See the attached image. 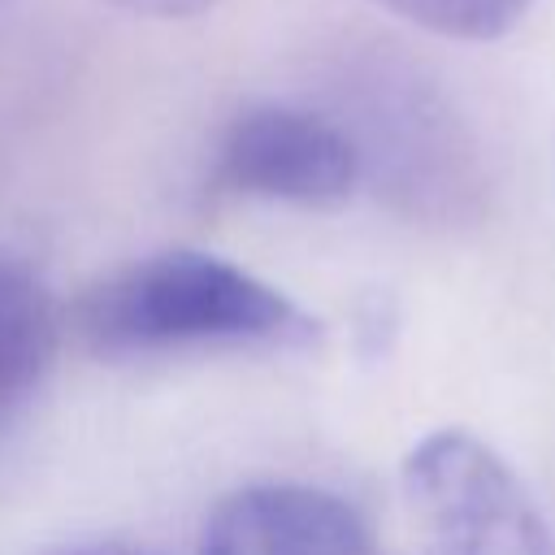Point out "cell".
Segmentation results:
<instances>
[{
	"label": "cell",
	"mask_w": 555,
	"mask_h": 555,
	"mask_svg": "<svg viewBox=\"0 0 555 555\" xmlns=\"http://www.w3.org/2000/svg\"><path fill=\"white\" fill-rule=\"evenodd\" d=\"M113 9H126L134 17H160V22H182L208 13L217 0H108Z\"/></svg>",
	"instance_id": "7"
},
{
	"label": "cell",
	"mask_w": 555,
	"mask_h": 555,
	"mask_svg": "<svg viewBox=\"0 0 555 555\" xmlns=\"http://www.w3.org/2000/svg\"><path fill=\"white\" fill-rule=\"evenodd\" d=\"M382 9L416 22L421 30L464 39V43H490L512 35L533 0H377Z\"/></svg>",
	"instance_id": "6"
},
{
	"label": "cell",
	"mask_w": 555,
	"mask_h": 555,
	"mask_svg": "<svg viewBox=\"0 0 555 555\" xmlns=\"http://www.w3.org/2000/svg\"><path fill=\"white\" fill-rule=\"evenodd\" d=\"M56 555H152V551H143V546H130V542H82V546L56 551Z\"/></svg>",
	"instance_id": "8"
},
{
	"label": "cell",
	"mask_w": 555,
	"mask_h": 555,
	"mask_svg": "<svg viewBox=\"0 0 555 555\" xmlns=\"http://www.w3.org/2000/svg\"><path fill=\"white\" fill-rule=\"evenodd\" d=\"M61 343V317L48 286L0 260V429L35 399Z\"/></svg>",
	"instance_id": "5"
},
{
	"label": "cell",
	"mask_w": 555,
	"mask_h": 555,
	"mask_svg": "<svg viewBox=\"0 0 555 555\" xmlns=\"http://www.w3.org/2000/svg\"><path fill=\"white\" fill-rule=\"evenodd\" d=\"M403 490L429 555H555L512 464L468 429H434L403 460Z\"/></svg>",
	"instance_id": "2"
},
{
	"label": "cell",
	"mask_w": 555,
	"mask_h": 555,
	"mask_svg": "<svg viewBox=\"0 0 555 555\" xmlns=\"http://www.w3.org/2000/svg\"><path fill=\"white\" fill-rule=\"evenodd\" d=\"M360 152L325 117L291 104L238 113L217 152V182L234 195L330 208L356 191Z\"/></svg>",
	"instance_id": "3"
},
{
	"label": "cell",
	"mask_w": 555,
	"mask_h": 555,
	"mask_svg": "<svg viewBox=\"0 0 555 555\" xmlns=\"http://www.w3.org/2000/svg\"><path fill=\"white\" fill-rule=\"evenodd\" d=\"M74 334L100 360H152L217 347H308L317 321L221 256L156 251L100 278L74 304Z\"/></svg>",
	"instance_id": "1"
},
{
	"label": "cell",
	"mask_w": 555,
	"mask_h": 555,
	"mask_svg": "<svg viewBox=\"0 0 555 555\" xmlns=\"http://www.w3.org/2000/svg\"><path fill=\"white\" fill-rule=\"evenodd\" d=\"M199 555H386L356 503L304 481L230 490L199 529Z\"/></svg>",
	"instance_id": "4"
}]
</instances>
